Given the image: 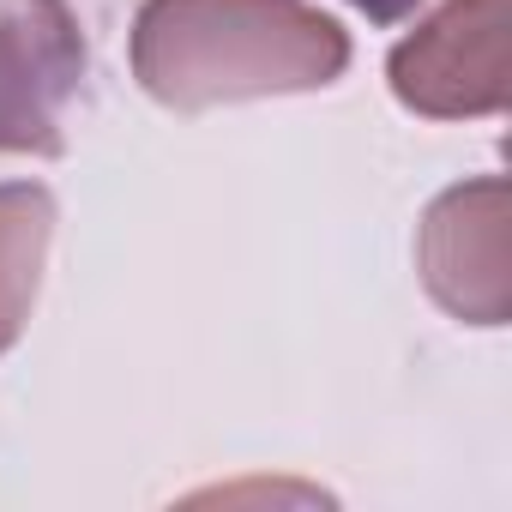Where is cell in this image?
<instances>
[{"label":"cell","instance_id":"obj_1","mask_svg":"<svg viewBox=\"0 0 512 512\" xmlns=\"http://www.w3.org/2000/svg\"><path fill=\"white\" fill-rule=\"evenodd\" d=\"M344 73L350 31L308 0H145L133 13V79L175 115L302 97Z\"/></svg>","mask_w":512,"mask_h":512},{"label":"cell","instance_id":"obj_2","mask_svg":"<svg viewBox=\"0 0 512 512\" xmlns=\"http://www.w3.org/2000/svg\"><path fill=\"white\" fill-rule=\"evenodd\" d=\"M392 97L422 121H482L506 109V0H440L392 43Z\"/></svg>","mask_w":512,"mask_h":512},{"label":"cell","instance_id":"obj_3","mask_svg":"<svg viewBox=\"0 0 512 512\" xmlns=\"http://www.w3.org/2000/svg\"><path fill=\"white\" fill-rule=\"evenodd\" d=\"M85 85V37L67 0H0V157H61Z\"/></svg>","mask_w":512,"mask_h":512},{"label":"cell","instance_id":"obj_4","mask_svg":"<svg viewBox=\"0 0 512 512\" xmlns=\"http://www.w3.org/2000/svg\"><path fill=\"white\" fill-rule=\"evenodd\" d=\"M416 272L458 326H506L512 272H506V181L500 175L446 187L422 211Z\"/></svg>","mask_w":512,"mask_h":512},{"label":"cell","instance_id":"obj_5","mask_svg":"<svg viewBox=\"0 0 512 512\" xmlns=\"http://www.w3.org/2000/svg\"><path fill=\"white\" fill-rule=\"evenodd\" d=\"M49 241H55V193L43 181H0V356L31 326Z\"/></svg>","mask_w":512,"mask_h":512},{"label":"cell","instance_id":"obj_6","mask_svg":"<svg viewBox=\"0 0 512 512\" xmlns=\"http://www.w3.org/2000/svg\"><path fill=\"white\" fill-rule=\"evenodd\" d=\"M350 7L362 13V19H374V25H398V19H410L422 0H350Z\"/></svg>","mask_w":512,"mask_h":512}]
</instances>
